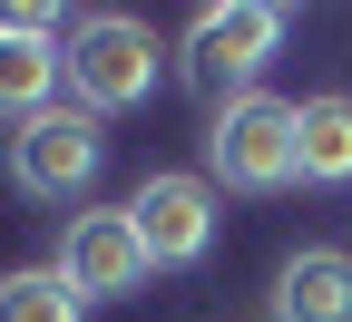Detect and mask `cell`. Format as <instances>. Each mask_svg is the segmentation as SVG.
<instances>
[{
  "label": "cell",
  "instance_id": "cell-7",
  "mask_svg": "<svg viewBox=\"0 0 352 322\" xmlns=\"http://www.w3.org/2000/svg\"><path fill=\"white\" fill-rule=\"evenodd\" d=\"M59 88H69V39L0 20V117H39V108H59Z\"/></svg>",
  "mask_w": 352,
  "mask_h": 322
},
{
  "label": "cell",
  "instance_id": "cell-1",
  "mask_svg": "<svg viewBox=\"0 0 352 322\" xmlns=\"http://www.w3.org/2000/svg\"><path fill=\"white\" fill-rule=\"evenodd\" d=\"M166 78V39L127 10H88L69 20V108L88 117H118V108H147Z\"/></svg>",
  "mask_w": 352,
  "mask_h": 322
},
{
  "label": "cell",
  "instance_id": "cell-9",
  "mask_svg": "<svg viewBox=\"0 0 352 322\" xmlns=\"http://www.w3.org/2000/svg\"><path fill=\"white\" fill-rule=\"evenodd\" d=\"M294 186H352V98L323 88L294 117Z\"/></svg>",
  "mask_w": 352,
  "mask_h": 322
},
{
  "label": "cell",
  "instance_id": "cell-2",
  "mask_svg": "<svg viewBox=\"0 0 352 322\" xmlns=\"http://www.w3.org/2000/svg\"><path fill=\"white\" fill-rule=\"evenodd\" d=\"M284 30H294V20L274 10V0H226V10H196V20H186V49H176V59H186V88H196L206 108L254 98V78H264V59L284 49Z\"/></svg>",
  "mask_w": 352,
  "mask_h": 322
},
{
  "label": "cell",
  "instance_id": "cell-10",
  "mask_svg": "<svg viewBox=\"0 0 352 322\" xmlns=\"http://www.w3.org/2000/svg\"><path fill=\"white\" fill-rule=\"evenodd\" d=\"M0 322H88V303L69 293L59 264H20V273H0Z\"/></svg>",
  "mask_w": 352,
  "mask_h": 322
},
{
  "label": "cell",
  "instance_id": "cell-5",
  "mask_svg": "<svg viewBox=\"0 0 352 322\" xmlns=\"http://www.w3.org/2000/svg\"><path fill=\"white\" fill-rule=\"evenodd\" d=\"M59 273H69L78 303H118V293H138L157 264H147V235H138L127 205H88V215H69V235H59Z\"/></svg>",
  "mask_w": 352,
  "mask_h": 322
},
{
  "label": "cell",
  "instance_id": "cell-8",
  "mask_svg": "<svg viewBox=\"0 0 352 322\" xmlns=\"http://www.w3.org/2000/svg\"><path fill=\"white\" fill-rule=\"evenodd\" d=\"M274 322H352V254L342 244H303L274 273Z\"/></svg>",
  "mask_w": 352,
  "mask_h": 322
},
{
  "label": "cell",
  "instance_id": "cell-3",
  "mask_svg": "<svg viewBox=\"0 0 352 322\" xmlns=\"http://www.w3.org/2000/svg\"><path fill=\"white\" fill-rule=\"evenodd\" d=\"M294 117H303V98H274V88H254V98L215 108V117H206V166L226 176L235 196H274V186H294Z\"/></svg>",
  "mask_w": 352,
  "mask_h": 322
},
{
  "label": "cell",
  "instance_id": "cell-6",
  "mask_svg": "<svg viewBox=\"0 0 352 322\" xmlns=\"http://www.w3.org/2000/svg\"><path fill=\"white\" fill-rule=\"evenodd\" d=\"M127 215L147 235V264H206V244H215V186L206 176H147L127 196Z\"/></svg>",
  "mask_w": 352,
  "mask_h": 322
},
{
  "label": "cell",
  "instance_id": "cell-4",
  "mask_svg": "<svg viewBox=\"0 0 352 322\" xmlns=\"http://www.w3.org/2000/svg\"><path fill=\"white\" fill-rule=\"evenodd\" d=\"M98 157H108V137H98L88 108H39L10 137V186L39 196V205H69V196L98 186Z\"/></svg>",
  "mask_w": 352,
  "mask_h": 322
}]
</instances>
